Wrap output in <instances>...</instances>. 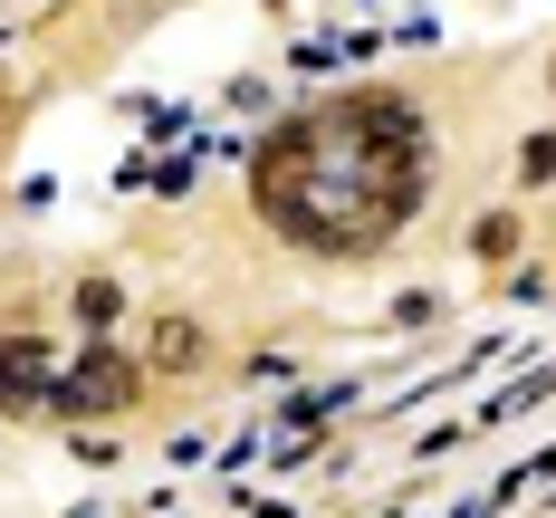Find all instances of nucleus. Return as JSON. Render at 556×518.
Instances as JSON below:
<instances>
[{
	"mask_svg": "<svg viewBox=\"0 0 556 518\" xmlns=\"http://www.w3.org/2000/svg\"><path fill=\"white\" fill-rule=\"evenodd\" d=\"M250 192L288 250H327V260H365L384 250L393 222L422 212L432 192V125L413 97L365 87L317 115H288L269 144L250 154Z\"/></svg>",
	"mask_w": 556,
	"mask_h": 518,
	"instance_id": "f257e3e1",
	"label": "nucleus"
},
{
	"mask_svg": "<svg viewBox=\"0 0 556 518\" xmlns=\"http://www.w3.org/2000/svg\"><path fill=\"white\" fill-rule=\"evenodd\" d=\"M125 403H144V365L135 355H115V345H87L77 365H58V384H49V403L39 413H67V422H106V413H125Z\"/></svg>",
	"mask_w": 556,
	"mask_h": 518,
	"instance_id": "f03ea898",
	"label": "nucleus"
},
{
	"mask_svg": "<svg viewBox=\"0 0 556 518\" xmlns=\"http://www.w3.org/2000/svg\"><path fill=\"white\" fill-rule=\"evenodd\" d=\"M49 384H58V355H49V345L29 337V327H20V337H0V413H10V422H20V413H39Z\"/></svg>",
	"mask_w": 556,
	"mask_h": 518,
	"instance_id": "7ed1b4c3",
	"label": "nucleus"
},
{
	"mask_svg": "<svg viewBox=\"0 0 556 518\" xmlns=\"http://www.w3.org/2000/svg\"><path fill=\"white\" fill-rule=\"evenodd\" d=\"M67 317H77L87 337H106L115 317H125V288H115V279H77V288H67Z\"/></svg>",
	"mask_w": 556,
	"mask_h": 518,
	"instance_id": "20e7f679",
	"label": "nucleus"
},
{
	"mask_svg": "<svg viewBox=\"0 0 556 518\" xmlns=\"http://www.w3.org/2000/svg\"><path fill=\"white\" fill-rule=\"evenodd\" d=\"M518 250V212H480L470 222V260H508Z\"/></svg>",
	"mask_w": 556,
	"mask_h": 518,
	"instance_id": "39448f33",
	"label": "nucleus"
},
{
	"mask_svg": "<svg viewBox=\"0 0 556 518\" xmlns=\"http://www.w3.org/2000/svg\"><path fill=\"white\" fill-rule=\"evenodd\" d=\"M192 355H202V327L192 317H164L154 327V365H192Z\"/></svg>",
	"mask_w": 556,
	"mask_h": 518,
	"instance_id": "423d86ee",
	"label": "nucleus"
},
{
	"mask_svg": "<svg viewBox=\"0 0 556 518\" xmlns=\"http://www.w3.org/2000/svg\"><path fill=\"white\" fill-rule=\"evenodd\" d=\"M518 182H556V135H528L518 144Z\"/></svg>",
	"mask_w": 556,
	"mask_h": 518,
	"instance_id": "0eeeda50",
	"label": "nucleus"
},
{
	"mask_svg": "<svg viewBox=\"0 0 556 518\" xmlns=\"http://www.w3.org/2000/svg\"><path fill=\"white\" fill-rule=\"evenodd\" d=\"M547 87H556V58H547Z\"/></svg>",
	"mask_w": 556,
	"mask_h": 518,
	"instance_id": "6e6552de",
	"label": "nucleus"
}]
</instances>
